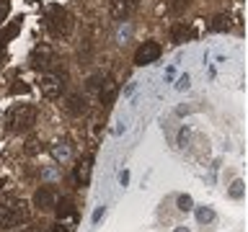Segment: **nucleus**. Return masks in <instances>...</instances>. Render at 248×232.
Here are the masks:
<instances>
[{
  "instance_id": "f257e3e1",
  "label": "nucleus",
  "mask_w": 248,
  "mask_h": 232,
  "mask_svg": "<svg viewBox=\"0 0 248 232\" xmlns=\"http://www.w3.org/2000/svg\"><path fill=\"white\" fill-rule=\"evenodd\" d=\"M5 124L13 131H26L36 124V106L31 103H16L5 116Z\"/></svg>"
},
{
  "instance_id": "f03ea898",
  "label": "nucleus",
  "mask_w": 248,
  "mask_h": 232,
  "mask_svg": "<svg viewBox=\"0 0 248 232\" xmlns=\"http://www.w3.org/2000/svg\"><path fill=\"white\" fill-rule=\"evenodd\" d=\"M29 219V209L23 201H0V230H13Z\"/></svg>"
},
{
  "instance_id": "7ed1b4c3",
  "label": "nucleus",
  "mask_w": 248,
  "mask_h": 232,
  "mask_svg": "<svg viewBox=\"0 0 248 232\" xmlns=\"http://www.w3.org/2000/svg\"><path fill=\"white\" fill-rule=\"evenodd\" d=\"M70 29H73L70 13L65 11V8H60V5H52L49 13H46V31H49L54 39H60V36H67Z\"/></svg>"
},
{
  "instance_id": "20e7f679",
  "label": "nucleus",
  "mask_w": 248,
  "mask_h": 232,
  "mask_svg": "<svg viewBox=\"0 0 248 232\" xmlns=\"http://www.w3.org/2000/svg\"><path fill=\"white\" fill-rule=\"evenodd\" d=\"M158 57H160V44H158V42H142V46L135 52V65H137V67L153 65Z\"/></svg>"
},
{
  "instance_id": "39448f33",
  "label": "nucleus",
  "mask_w": 248,
  "mask_h": 232,
  "mask_svg": "<svg viewBox=\"0 0 248 232\" xmlns=\"http://www.w3.org/2000/svg\"><path fill=\"white\" fill-rule=\"evenodd\" d=\"M34 206H39L42 212H52L57 206V191L52 186H42L36 193H34Z\"/></svg>"
},
{
  "instance_id": "423d86ee",
  "label": "nucleus",
  "mask_w": 248,
  "mask_h": 232,
  "mask_svg": "<svg viewBox=\"0 0 248 232\" xmlns=\"http://www.w3.org/2000/svg\"><path fill=\"white\" fill-rule=\"evenodd\" d=\"M54 52L49 49V46H39V49H34V54H31V65H34L36 70H42V72H49V67L54 65Z\"/></svg>"
},
{
  "instance_id": "0eeeda50",
  "label": "nucleus",
  "mask_w": 248,
  "mask_h": 232,
  "mask_svg": "<svg viewBox=\"0 0 248 232\" xmlns=\"http://www.w3.org/2000/svg\"><path fill=\"white\" fill-rule=\"evenodd\" d=\"M39 88H42V93L46 98H57L62 90H65V83L60 80V75H52V72H46L42 77V83H39Z\"/></svg>"
},
{
  "instance_id": "6e6552de",
  "label": "nucleus",
  "mask_w": 248,
  "mask_h": 232,
  "mask_svg": "<svg viewBox=\"0 0 248 232\" xmlns=\"http://www.w3.org/2000/svg\"><path fill=\"white\" fill-rule=\"evenodd\" d=\"M91 170H93V160H91V155H88V158H83V160L75 165V170H73V178H75V183L80 186V188L91 183Z\"/></svg>"
},
{
  "instance_id": "1a4fd4ad",
  "label": "nucleus",
  "mask_w": 248,
  "mask_h": 232,
  "mask_svg": "<svg viewBox=\"0 0 248 232\" xmlns=\"http://www.w3.org/2000/svg\"><path fill=\"white\" fill-rule=\"evenodd\" d=\"M137 11V0H111V15L114 18H129Z\"/></svg>"
},
{
  "instance_id": "9d476101",
  "label": "nucleus",
  "mask_w": 248,
  "mask_h": 232,
  "mask_svg": "<svg viewBox=\"0 0 248 232\" xmlns=\"http://www.w3.org/2000/svg\"><path fill=\"white\" fill-rule=\"evenodd\" d=\"M65 108H67V111L73 114V116H80V114L88 111V101H85L83 96H78V93H73V96H67Z\"/></svg>"
},
{
  "instance_id": "9b49d317",
  "label": "nucleus",
  "mask_w": 248,
  "mask_h": 232,
  "mask_svg": "<svg viewBox=\"0 0 248 232\" xmlns=\"http://www.w3.org/2000/svg\"><path fill=\"white\" fill-rule=\"evenodd\" d=\"M18 31H21V21H11L3 31H0V44H8L16 34H18Z\"/></svg>"
},
{
  "instance_id": "f8f14e48",
  "label": "nucleus",
  "mask_w": 248,
  "mask_h": 232,
  "mask_svg": "<svg viewBox=\"0 0 248 232\" xmlns=\"http://www.w3.org/2000/svg\"><path fill=\"white\" fill-rule=\"evenodd\" d=\"M191 36V29L189 26H184V23H176L173 29H170V39H173L176 44H181V42H186V39Z\"/></svg>"
},
{
  "instance_id": "ddd939ff",
  "label": "nucleus",
  "mask_w": 248,
  "mask_h": 232,
  "mask_svg": "<svg viewBox=\"0 0 248 232\" xmlns=\"http://www.w3.org/2000/svg\"><path fill=\"white\" fill-rule=\"evenodd\" d=\"M60 214V219H65V217H75V204L70 199H60V206H54Z\"/></svg>"
},
{
  "instance_id": "4468645a",
  "label": "nucleus",
  "mask_w": 248,
  "mask_h": 232,
  "mask_svg": "<svg viewBox=\"0 0 248 232\" xmlns=\"http://www.w3.org/2000/svg\"><path fill=\"white\" fill-rule=\"evenodd\" d=\"M230 29V18L228 15H217V18L212 21V26H209V31H228Z\"/></svg>"
},
{
  "instance_id": "2eb2a0df",
  "label": "nucleus",
  "mask_w": 248,
  "mask_h": 232,
  "mask_svg": "<svg viewBox=\"0 0 248 232\" xmlns=\"http://www.w3.org/2000/svg\"><path fill=\"white\" fill-rule=\"evenodd\" d=\"M197 219H199L202 224H204V222H212V219H215V212H212V209H204V206H202V209H197Z\"/></svg>"
},
{
  "instance_id": "dca6fc26",
  "label": "nucleus",
  "mask_w": 248,
  "mask_h": 232,
  "mask_svg": "<svg viewBox=\"0 0 248 232\" xmlns=\"http://www.w3.org/2000/svg\"><path fill=\"white\" fill-rule=\"evenodd\" d=\"M194 204V201H191V196H189V193H184V196H178V209H181V212H191V206Z\"/></svg>"
},
{
  "instance_id": "f3484780",
  "label": "nucleus",
  "mask_w": 248,
  "mask_h": 232,
  "mask_svg": "<svg viewBox=\"0 0 248 232\" xmlns=\"http://www.w3.org/2000/svg\"><path fill=\"white\" fill-rule=\"evenodd\" d=\"M8 13H11V3H8V0H0V23H5Z\"/></svg>"
},
{
  "instance_id": "a211bd4d",
  "label": "nucleus",
  "mask_w": 248,
  "mask_h": 232,
  "mask_svg": "<svg viewBox=\"0 0 248 232\" xmlns=\"http://www.w3.org/2000/svg\"><path fill=\"white\" fill-rule=\"evenodd\" d=\"M176 88H178V90H186V88H189V75H181V77H178Z\"/></svg>"
},
{
  "instance_id": "6ab92c4d",
  "label": "nucleus",
  "mask_w": 248,
  "mask_h": 232,
  "mask_svg": "<svg viewBox=\"0 0 248 232\" xmlns=\"http://www.w3.org/2000/svg\"><path fill=\"white\" fill-rule=\"evenodd\" d=\"M46 232H70V227H65V224H54V227H49Z\"/></svg>"
},
{
  "instance_id": "aec40b11",
  "label": "nucleus",
  "mask_w": 248,
  "mask_h": 232,
  "mask_svg": "<svg viewBox=\"0 0 248 232\" xmlns=\"http://www.w3.org/2000/svg\"><path fill=\"white\" fill-rule=\"evenodd\" d=\"M119 183H122V186H127V183H129V170H122V175H119Z\"/></svg>"
},
{
  "instance_id": "412c9836",
  "label": "nucleus",
  "mask_w": 248,
  "mask_h": 232,
  "mask_svg": "<svg viewBox=\"0 0 248 232\" xmlns=\"http://www.w3.org/2000/svg\"><path fill=\"white\" fill-rule=\"evenodd\" d=\"M104 212H106L104 206H101V209H96V212H93V224H96V222L101 219V217H104Z\"/></svg>"
},
{
  "instance_id": "4be33fe9",
  "label": "nucleus",
  "mask_w": 248,
  "mask_h": 232,
  "mask_svg": "<svg viewBox=\"0 0 248 232\" xmlns=\"http://www.w3.org/2000/svg\"><path fill=\"white\" fill-rule=\"evenodd\" d=\"M173 8H176V11H181V8H189V0H176Z\"/></svg>"
},
{
  "instance_id": "5701e85b",
  "label": "nucleus",
  "mask_w": 248,
  "mask_h": 232,
  "mask_svg": "<svg viewBox=\"0 0 248 232\" xmlns=\"http://www.w3.org/2000/svg\"><path fill=\"white\" fill-rule=\"evenodd\" d=\"M135 88H137V85H135V83H129L127 88H124V96H132V93H135Z\"/></svg>"
},
{
  "instance_id": "b1692460",
  "label": "nucleus",
  "mask_w": 248,
  "mask_h": 232,
  "mask_svg": "<svg viewBox=\"0 0 248 232\" xmlns=\"http://www.w3.org/2000/svg\"><path fill=\"white\" fill-rule=\"evenodd\" d=\"M232 186H235V188H232L230 193H232V196H240V183H232Z\"/></svg>"
},
{
  "instance_id": "393cba45",
  "label": "nucleus",
  "mask_w": 248,
  "mask_h": 232,
  "mask_svg": "<svg viewBox=\"0 0 248 232\" xmlns=\"http://www.w3.org/2000/svg\"><path fill=\"white\" fill-rule=\"evenodd\" d=\"M176 232H189V230H184V227H178V230H176Z\"/></svg>"
}]
</instances>
